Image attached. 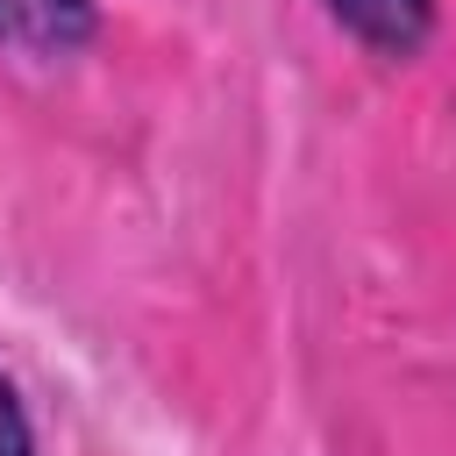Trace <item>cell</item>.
Instances as JSON below:
<instances>
[{
    "instance_id": "1",
    "label": "cell",
    "mask_w": 456,
    "mask_h": 456,
    "mask_svg": "<svg viewBox=\"0 0 456 456\" xmlns=\"http://www.w3.org/2000/svg\"><path fill=\"white\" fill-rule=\"evenodd\" d=\"M93 36V0H0V43L21 57H64Z\"/></svg>"
},
{
    "instance_id": "2",
    "label": "cell",
    "mask_w": 456,
    "mask_h": 456,
    "mask_svg": "<svg viewBox=\"0 0 456 456\" xmlns=\"http://www.w3.org/2000/svg\"><path fill=\"white\" fill-rule=\"evenodd\" d=\"M335 21L378 57H413L435 36V0H328Z\"/></svg>"
},
{
    "instance_id": "3",
    "label": "cell",
    "mask_w": 456,
    "mask_h": 456,
    "mask_svg": "<svg viewBox=\"0 0 456 456\" xmlns=\"http://www.w3.org/2000/svg\"><path fill=\"white\" fill-rule=\"evenodd\" d=\"M0 456H36V435H28V413L14 399V385L0 378Z\"/></svg>"
}]
</instances>
